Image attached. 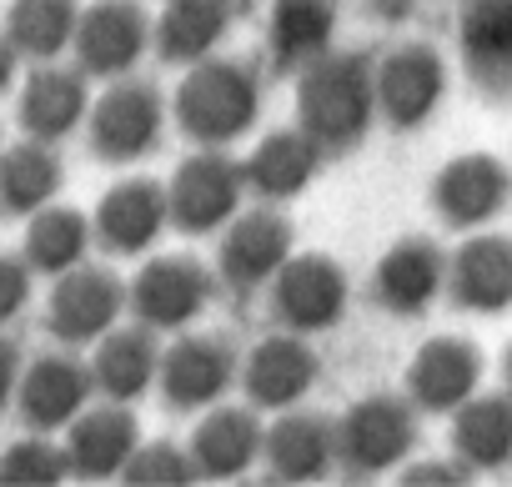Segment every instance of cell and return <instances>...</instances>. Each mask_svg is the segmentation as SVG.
Returning a JSON list of instances; mask_svg holds the SVG:
<instances>
[{
	"mask_svg": "<svg viewBox=\"0 0 512 487\" xmlns=\"http://www.w3.org/2000/svg\"><path fill=\"white\" fill-rule=\"evenodd\" d=\"M347 272L322 257V252H307V257H287V267L272 277V317L287 327V332H302V337H317V332H332L347 312Z\"/></svg>",
	"mask_w": 512,
	"mask_h": 487,
	"instance_id": "8992f818",
	"label": "cell"
},
{
	"mask_svg": "<svg viewBox=\"0 0 512 487\" xmlns=\"http://www.w3.org/2000/svg\"><path fill=\"white\" fill-rule=\"evenodd\" d=\"M462 61L482 96H512V0H472L467 6Z\"/></svg>",
	"mask_w": 512,
	"mask_h": 487,
	"instance_id": "cb8c5ba5",
	"label": "cell"
},
{
	"mask_svg": "<svg viewBox=\"0 0 512 487\" xmlns=\"http://www.w3.org/2000/svg\"><path fill=\"white\" fill-rule=\"evenodd\" d=\"M337 41V0H277L267 21V56L277 76H302Z\"/></svg>",
	"mask_w": 512,
	"mask_h": 487,
	"instance_id": "44dd1931",
	"label": "cell"
},
{
	"mask_svg": "<svg viewBox=\"0 0 512 487\" xmlns=\"http://www.w3.org/2000/svg\"><path fill=\"white\" fill-rule=\"evenodd\" d=\"M472 392H482V352L462 337H432L407 367V397L417 412L452 417Z\"/></svg>",
	"mask_w": 512,
	"mask_h": 487,
	"instance_id": "2e32d148",
	"label": "cell"
},
{
	"mask_svg": "<svg viewBox=\"0 0 512 487\" xmlns=\"http://www.w3.org/2000/svg\"><path fill=\"white\" fill-rule=\"evenodd\" d=\"M91 392H96L91 367H81V362L66 357V352H46V357H36L31 367H21L16 407H21L26 427L56 432V427H71V422L86 412Z\"/></svg>",
	"mask_w": 512,
	"mask_h": 487,
	"instance_id": "e0dca14e",
	"label": "cell"
},
{
	"mask_svg": "<svg viewBox=\"0 0 512 487\" xmlns=\"http://www.w3.org/2000/svg\"><path fill=\"white\" fill-rule=\"evenodd\" d=\"M61 176L66 171H61V156H56L51 141L26 136V141L6 146L0 151V216H26L31 221L41 206L56 201Z\"/></svg>",
	"mask_w": 512,
	"mask_h": 487,
	"instance_id": "f546056e",
	"label": "cell"
},
{
	"mask_svg": "<svg viewBox=\"0 0 512 487\" xmlns=\"http://www.w3.org/2000/svg\"><path fill=\"white\" fill-rule=\"evenodd\" d=\"M226 31H231V0H166V11L151 21V41L171 66H196L216 56Z\"/></svg>",
	"mask_w": 512,
	"mask_h": 487,
	"instance_id": "83f0119b",
	"label": "cell"
},
{
	"mask_svg": "<svg viewBox=\"0 0 512 487\" xmlns=\"http://www.w3.org/2000/svg\"><path fill=\"white\" fill-rule=\"evenodd\" d=\"M267 472L277 482H322L342 457H337V422L322 412H297L287 407L272 432H267Z\"/></svg>",
	"mask_w": 512,
	"mask_h": 487,
	"instance_id": "d6986e66",
	"label": "cell"
},
{
	"mask_svg": "<svg viewBox=\"0 0 512 487\" xmlns=\"http://www.w3.org/2000/svg\"><path fill=\"white\" fill-rule=\"evenodd\" d=\"M442 287H447V257L427 236H407V241H397V247H387L377 257L372 297L392 317H422L442 297Z\"/></svg>",
	"mask_w": 512,
	"mask_h": 487,
	"instance_id": "9a60e30c",
	"label": "cell"
},
{
	"mask_svg": "<svg viewBox=\"0 0 512 487\" xmlns=\"http://www.w3.org/2000/svg\"><path fill=\"white\" fill-rule=\"evenodd\" d=\"M447 96V66L427 46H397L377 61V116L397 131H417Z\"/></svg>",
	"mask_w": 512,
	"mask_h": 487,
	"instance_id": "30bf717a",
	"label": "cell"
},
{
	"mask_svg": "<svg viewBox=\"0 0 512 487\" xmlns=\"http://www.w3.org/2000/svg\"><path fill=\"white\" fill-rule=\"evenodd\" d=\"M0 151H6V146H0Z\"/></svg>",
	"mask_w": 512,
	"mask_h": 487,
	"instance_id": "ab89813d",
	"label": "cell"
},
{
	"mask_svg": "<svg viewBox=\"0 0 512 487\" xmlns=\"http://www.w3.org/2000/svg\"><path fill=\"white\" fill-rule=\"evenodd\" d=\"M422 437V412L412 397H392V392H372L362 402H352L337 422V457L347 472H392L412 457Z\"/></svg>",
	"mask_w": 512,
	"mask_h": 487,
	"instance_id": "3957f363",
	"label": "cell"
},
{
	"mask_svg": "<svg viewBox=\"0 0 512 487\" xmlns=\"http://www.w3.org/2000/svg\"><path fill=\"white\" fill-rule=\"evenodd\" d=\"M452 452L472 472L512 462V392H472L452 412Z\"/></svg>",
	"mask_w": 512,
	"mask_h": 487,
	"instance_id": "f1b7e54d",
	"label": "cell"
},
{
	"mask_svg": "<svg viewBox=\"0 0 512 487\" xmlns=\"http://www.w3.org/2000/svg\"><path fill=\"white\" fill-rule=\"evenodd\" d=\"M377 121V66L367 56H322L297 76V126L322 156H352Z\"/></svg>",
	"mask_w": 512,
	"mask_h": 487,
	"instance_id": "6da1fadb",
	"label": "cell"
},
{
	"mask_svg": "<svg viewBox=\"0 0 512 487\" xmlns=\"http://www.w3.org/2000/svg\"><path fill=\"white\" fill-rule=\"evenodd\" d=\"M126 312V287L106 267H71L56 277L51 302H46V332L61 347H86L101 342Z\"/></svg>",
	"mask_w": 512,
	"mask_h": 487,
	"instance_id": "9c48e42d",
	"label": "cell"
},
{
	"mask_svg": "<svg viewBox=\"0 0 512 487\" xmlns=\"http://www.w3.org/2000/svg\"><path fill=\"white\" fill-rule=\"evenodd\" d=\"M136 447H141V427H136V417L126 412V402L86 407V412L71 422V437H66L71 472H76V477H91V482L121 477Z\"/></svg>",
	"mask_w": 512,
	"mask_h": 487,
	"instance_id": "603a6c76",
	"label": "cell"
},
{
	"mask_svg": "<svg viewBox=\"0 0 512 487\" xmlns=\"http://www.w3.org/2000/svg\"><path fill=\"white\" fill-rule=\"evenodd\" d=\"M121 477H126V482H136V487H186V482H196L201 472H196L191 447L151 442V447H136V452H131V462H126V472H121Z\"/></svg>",
	"mask_w": 512,
	"mask_h": 487,
	"instance_id": "836d02e7",
	"label": "cell"
},
{
	"mask_svg": "<svg viewBox=\"0 0 512 487\" xmlns=\"http://www.w3.org/2000/svg\"><path fill=\"white\" fill-rule=\"evenodd\" d=\"M66 477H71V457L46 437H21L0 452V482L6 487H56Z\"/></svg>",
	"mask_w": 512,
	"mask_h": 487,
	"instance_id": "d6a6232c",
	"label": "cell"
},
{
	"mask_svg": "<svg viewBox=\"0 0 512 487\" xmlns=\"http://www.w3.org/2000/svg\"><path fill=\"white\" fill-rule=\"evenodd\" d=\"M447 292L477 317L512 307V236H472L447 257Z\"/></svg>",
	"mask_w": 512,
	"mask_h": 487,
	"instance_id": "ffe728a7",
	"label": "cell"
},
{
	"mask_svg": "<svg viewBox=\"0 0 512 487\" xmlns=\"http://www.w3.org/2000/svg\"><path fill=\"white\" fill-rule=\"evenodd\" d=\"M176 126L196 146H231L262 116V76L246 61H196L176 86Z\"/></svg>",
	"mask_w": 512,
	"mask_h": 487,
	"instance_id": "7a4b0ae2",
	"label": "cell"
},
{
	"mask_svg": "<svg viewBox=\"0 0 512 487\" xmlns=\"http://www.w3.org/2000/svg\"><path fill=\"white\" fill-rule=\"evenodd\" d=\"M292 257V221L267 201L262 211H236L226 221V236H221V252H216V267H221V282L241 297L272 287V277L287 267Z\"/></svg>",
	"mask_w": 512,
	"mask_h": 487,
	"instance_id": "ba28073f",
	"label": "cell"
},
{
	"mask_svg": "<svg viewBox=\"0 0 512 487\" xmlns=\"http://www.w3.org/2000/svg\"><path fill=\"white\" fill-rule=\"evenodd\" d=\"M166 221H171L166 186L141 181V176L111 186V191L101 196L96 216H91L96 241H101L106 252H116V257H141V252H151L156 241H161V231H166Z\"/></svg>",
	"mask_w": 512,
	"mask_h": 487,
	"instance_id": "ac0fdd59",
	"label": "cell"
},
{
	"mask_svg": "<svg viewBox=\"0 0 512 487\" xmlns=\"http://www.w3.org/2000/svg\"><path fill=\"white\" fill-rule=\"evenodd\" d=\"M241 196H246V171L241 161L221 156V146H201L196 156H186L166 186V206H171V226L191 231V236H206V231H221L236 211H241Z\"/></svg>",
	"mask_w": 512,
	"mask_h": 487,
	"instance_id": "5b68a950",
	"label": "cell"
},
{
	"mask_svg": "<svg viewBox=\"0 0 512 487\" xmlns=\"http://www.w3.org/2000/svg\"><path fill=\"white\" fill-rule=\"evenodd\" d=\"M16 387H21V347H16L6 332H0V412L11 407Z\"/></svg>",
	"mask_w": 512,
	"mask_h": 487,
	"instance_id": "8d00e7d4",
	"label": "cell"
},
{
	"mask_svg": "<svg viewBox=\"0 0 512 487\" xmlns=\"http://www.w3.org/2000/svg\"><path fill=\"white\" fill-rule=\"evenodd\" d=\"M402 482L407 487H467L472 482V467L467 462H417V467H407L402 472Z\"/></svg>",
	"mask_w": 512,
	"mask_h": 487,
	"instance_id": "d590c367",
	"label": "cell"
},
{
	"mask_svg": "<svg viewBox=\"0 0 512 487\" xmlns=\"http://www.w3.org/2000/svg\"><path fill=\"white\" fill-rule=\"evenodd\" d=\"M16 61H21V56H16V46H11L6 36H0V96H6V91H11V81H16Z\"/></svg>",
	"mask_w": 512,
	"mask_h": 487,
	"instance_id": "74e56055",
	"label": "cell"
},
{
	"mask_svg": "<svg viewBox=\"0 0 512 487\" xmlns=\"http://www.w3.org/2000/svg\"><path fill=\"white\" fill-rule=\"evenodd\" d=\"M31 277H36V267L26 257H0V327L16 322L31 307Z\"/></svg>",
	"mask_w": 512,
	"mask_h": 487,
	"instance_id": "e575fe53",
	"label": "cell"
},
{
	"mask_svg": "<svg viewBox=\"0 0 512 487\" xmlns=\"http://www.w3.org/2000/svg\"><path fill=\"white\" fill-rule=\"evenodd\" d=\"M262 447H267V427L256 422L251 407H216L191 432L196 472L201 477H216V482L246 477L256 467V457H262Z\"/></svg>",
	"mask_w": 512,
	"mask_h": 487,
	"instance_id": "d4e9b609",
	"label": "cell"
},
{
	"mask_svg": "<svg viewBox=\"0 0 512 487\" xmlns=\"http://www.w3.org/2000/svg\"><path fill=\"white\" fill-rule=\"evenodd\" d=\"M156 377H161V347L151 327H111L96 342L91 382L106 402H136L151 392Z\"/></svg>",
	"mask_w": 512,
	"mask_h": 487,
	"instance_id": "4316f807",
	"label": "cell"
},
{
	"mask_svg": "<svg viewBox=\"0 0 512 487\" xmlns=\"http://www.w3.org/2000/svg\"><path fill=\"white\" fill-rule=\"evenodd\" d=\"M507 201H512V171L482 151L447 161L432 181V206L457 231H477V226L497 221L507 211Z\"/></svg>",
	"mask_w": 512,
	"mask_h": 487,
	"instance_id": "4fadbf2b",
	"label": "cell"
},
{
	"mask_svg": "<svg viewBox=\"0 0 512 487\" xmlns=\"http://www.w3.org/2000/svg\"><path fill=\"white\" fill-rule=\"evenodd\" d=\"M216 297V282L201 262L191 257H151L131 292H126V307L136 312L141 327L151 332H186Z\"/></svg>",
	"mask_w": 512,
	"mask_h": 487,
	"instance_id": "52a82bcc",
	"label": "cell"
},
{
	"mask_svg": "<svg viewBox=\"0 0 512 487\" xmlns=\"http://www.w3.org/2000/svg\"><path fill=\"white\" fill-rule=\"evenodd\" d=\"M21 131L36 141H66L86 116H91V91H86V71H66L41 61V71H31V81L21 86Z\"/></svg>",
	"mask_w": 512,
	"mask_h": 487,
	"instance_id": "7402d4cb",
	"label": "cell"
},
{
	"mask_svg": "<svg viewBox=\"0 0 512 487\" xmlns=\"http://www.w3.org/2000/svg\"><path fill=\"white\" fill-rule=\"evenodd\" d=\"M241 387H246L256 412H287L317 387V352L307 347L302 332L262 337L246 352Z\"/></svg>",
	"mask_w": 512,
	"mask_h": 487,
	"instance_id": "5bb4252c",
	"label": "cell"
},
{
	"mask_svg": "<svg viewBox=\"0 0 512 487\" xmlns=\"http://www.w3.org/2000/svg\"><path fill=\"white\" fill-rule=\"evenodd\" d=\"M236 377H241V367H236L231 342L191 332V337H176L161 352V377L156 382H161V392L176 412H206L231 392Z\"/></svg>",
	"mask_w": 512,
	"mask_h": 487,
	"instance_id": "7c38bea8",
	"label": "cell"
},
{
	"mask_svg": "<svg viewBox=\"0 0 512 487\" xmlns=\"http://www.w3.org/2000/svg\"><path fill=\"white\" fill-rule=\"evenodd\" d=\"M91 241H96L91 216H81L71 206H41L26 226V262L46 277H61V272L86 262Z\"/></svg>",
	"mask_w": 512,
	"mask_h": 487,
	"instance_id": "4dcf8cb0",
	"label": "cell"
},
{
	"mask_svg": "<svg viewBox=\"0 0 512 487\" xmlns=\"http://www.w3.org/2000/svg\"><path fill=\"white\" fill-rule=\"evenodd\" d=\"M151 46V16L136 0H96L76 26V61L86 76H131Z\"/></svg>",
	"mask_w": 512,
	"mask_h": 487,
	"instance_id": "8fae6325",
	"label": "cell"
},
{
	"mask_svg": "<svg viewBox=\"0 0 512 487\" xmlns=\"http://www.w3.org/2000/svg\"><path fill=\"white\" fill-rule=\"evenodd\" d=\"M81 6L76 0H16L6 11V41L26 61H56L66 46H76Z\"/></svg>",
	"mask_w": 512,
	"mask_h": 487,
	"instance_id": "1f68e13d",
	"label": "cell"
},
{
	"mask_svg": "<svg viewBox=\"0 0 512 487\" xmlns=\"http://www.w3.org/2000/svg\"><path fill=\"white\" fill-rule=\"evenodd\" d=\"M91 151L111 166H126V161H141L161 146V131H166V101L151 81H136V76H116L111 91L101 101H91Z\"/></svg>",
	"mask_w": 512,
	"mask_h": 487,
	"instance_id": "277c9868",
	"label": "cell"
},
{
	"mask_svg": "<svg viewBox=\"0 0 512 487\" xmlns=\"http://www.w3.org/2000/svg\"><path fill=\"white\" fill-rule=\"evenodd\" d=\"M502 372H507V392H512V347H507V357H502Z\"/></svg>",
	"mask_w": 512,
	"mask_h": 487,
	"instance_id": "f35d334b",
	"label": "cell"
},
{
	"mask_svg": "<svg viewBox=\"0 0 512 487\" xmlns=\"http://www.w3.org/2000/svg\"><path fill=\"white\" fill-rule=\"evenodd\" d=\"M317 166H322V146H317L302 126H297V131H272V136H262V141H256V151L241 161L246 191L262 196V201H272V206H282V201H292L297 191H307L312 176H317Z\"/></svg>",
	"mask_w": 512,
	"mask_h": 487,
	"instance_id": "484cf974",
	"label": "cell"
}]
</instances>
